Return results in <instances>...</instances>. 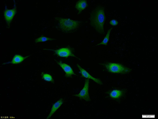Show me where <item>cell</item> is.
<instances>
[{
    "label": "cell",
    "mask_w": 158,
    "mask_h": 119,
    "mask_svg": "<svg viewBox=\"0 0 158 119\" xmlns=\"http://www.w3.org/2000/svg\"><path fill=\"white\" fill-rule=\"evenodd\" d=\"M105 21V15L104 9L99 7L93 14L91 23L94 29L99 33H102L104 31V25Z\"/></svg>",
    "instance_id": "6da1fadb"
},
{
    "label": "cell",
    "mask_w": 158,
    "mask_h": 119,
    "mask_svg": "<svg viewBox=\"0 0 158 119\" xmlns=\"http://www.w3.org/2000/svg\"><path fill=\"white\" fill-rule=\"evenodd\" d=\"M77 66L78 68L79 69V70H80V74H81V75L83 77H84V78H86V79H90L92 80H93L94 81L97 83L98 84H102V82H101V81H100L99 79H96V78H94V77L92 76L88 72H87L85 70L83 69L79 64H77Z\"/></svg>",
    "instance_id": "52a82bcc"
},
{
    "label": "cell",
    "mask_w": 158,
    "mask_h": 119,
    "mask_svg": "<svg viewBox=\"0 0 158 119\" xmlns=\"http://www.w3.org/2000/svg\"><path fill=\"white\" fill-rule=\"evenodd\" d=\"M14 7L12 9H8L6 7V6L4 13L5 19L6 21V23L7 24L8 27H9L15 15L16 12H17L16 3H15V1H14Z\"/></svg>",
    "instance_id": "277c9868"
},
{
    "label": "cell",
    "mask_w": 158,
    "mask_h": 119,
    "mask_svg": "<svg viewBox=\"0 0 158 119\" xmlns=\"http://www.w3.org/2000/svg\"><path fill=\"white\" fill-rule=\"evenodd\" d=\"M89 79H87L85 80V83L83 88L81 90L80 93L78 94L75 95L76 97H78L82 100H85L86 101H89L90 100L89 97Z\"/></svg>",
    "instance_id": "5b68a950"
},
{
    "label": "cell",
    "mask_w": 158,
    "mask_h": 119,
    "mask_svg": "<svg viewBox=\"0 0 158 119\" xmlns=\"http://www.w3.org/2000/svg\"><path fill=\"white\" fill-rule=\"evenodd\" d=\"M59 27L62 31L71 32L76 30L80 25V22L77 20L66 18H58Z\"/></svg>",
    "instance_id": "7a4b0ae2"
},
{
    "label": "cell",
    "mask_w": 158,
    "mask_h": 119,
    "mask_svg": "<svg viewBox=\"0 0 158 119\" xmlns=\"http://www.w3.org/2000/svg\"><path fill=\"white\" fill-rule=\"evenodd\" d=\"M53 39L51 38L47 37H40L37 38L35 40V43L44 42L52 40Z\"/></svg>",
    "instance_id": "9a60e30c"
},
{
    "label": "cell",
    "mask_w": 158,
    "mask_h": 119,
    "mask_svg": "<svg viewBox=\"0 0 158 119\" xmlns=\"http://www.w3.org/2000/svg\"><path fill=\"white\" fill-rule=\"evenodd\" d=\"M87 6V2L85 0H81L76 3V8L79 12L83 11Z\"/></svg>",
    "instance_id": "8fae6325"
},
{
    "label": "cell",
    "mask_w": 158,
    "mask_h": 119,
    "mask_svg": "<svg viewBox=\"0 0 158 119\" xmlns=\"http://www.w3.org/2000/svg\"><path fill=\"white\" fill-rule=\"evenodd\" d=\"M55 54L61 57H76L72 50L68 48H63L54 51Z\"/></svg>",
    "instance_id": "8992f818"
},
{
    "label": "cell",
    "mask_w": 158,
    "mask_h": 119,
    "mask_svg": "<svg viewBox=\"0 0 158 119\" xmlns=\"http://www.w3.org/2000/svg\"><path fill=\"white\" fill-rule=\"evenodd\" d=\"M112 28H111L110 30L108 31L107 32V35H106V36L103 39V41L101 42L100 43L98 44L97 45H106L108 44V42L109 41V40H110V33H111V31H112Z\"/></svg>",
    "instance_id": "4fadbf2b"
},
{
    "label": "cell",
    "mask_w": 158,
    "mask_h": 119,
    "mask_svg": "<svg viewBox=\"0 0 158 119\" xmlns=\"http://www.w3.org/2000/svg\"><path fill=\"white\" fill-rule=\"evenodd\" d=\"M57 63L61 67V69H63L64 72L66 73L65 77H67V78H69V77H71V76L76 75L74 73L73 69L71 68V66H69L68 64L62 63L61 62H58Z\"/></svg>",
    "instance_id": "ba28073f"
},
{
    "label": "cell",
    "mask_w": 158,
    "mask_h": 119,
    "mask_svg": "<svg viewBox=\"0 0 158 119\" xmlns=\"http://www.w3.org/2000/svg\"><path fill=\"white\" fill-rule=\"evenodd\" d=\"M123 92L120 90L115 89L112 91L110 93V96L112 99H119L123 96Z\"/></svg>",
    "instance_id": "7c38bea8"
},
{
    "label": "cell",
    "mask_w": 158,
    "mask_h": 119,
    "mask_svg": "<svg viewBox=\"0 0 158 119\" xmlns=\"http://www.w3.org/2000/svg\"><path fill=\"white\" fill-rule=\"evenodd\" d=\"M110 24L113 26H116V25H118V22L116 19H112L110 21Z\"/></svg>",
    "instance_id": "2e32d148"
},
{
    "label": "cell",
    "mask_w": 158,
    "mask_h": 119,
    "mask_svg": "<svg viewBox=\"0 0 158 119\" xmlns=\"http://www.w3.org/2000/svg\"><path fill=\"white\" fill-rule=\"evenodd\" d=\"M29 56H30L23 57L21 56V55H19V54H16L14 57L11 62H9L8 63H9L12 64H19V63H22L26 58H28Z\"/></svg>",
    "instance_id": "30bf717a"
},
{
    "label": "cell",
    "mask_w": 158,
    "mask_h": 119,
    "mask_svg": "<svg viewBox=\"0 0 158 119\" xmlns=\"http://www.w3.org/2000/svg\"><path fill=\"white\" fill-rule=\"evenodd\" d=\"M42 78L44 80L47 82H52V83L54 82L53 78L49 74L42 73Z\"/></svg>",
    "instance_id": "5bb4252c"
},
{
    "label": "cell",
    "mask_w": 158,
    "mask_h": 119,
    "mask_svg": "<svg viewBox=\"0 0 158 119\" xmlns=\"http://www.w3.org/2000/svg\"><path fill=\"white\" fill-rule=\"evenodd\" d=\"M63 103V101L62 99H60V100L56 101V102L53 104V106H52L49 114L48 117H47V119H48L51 118V117L53 116V114L55 113V112L61 107Z\"/></svg>",
    "instance_id": "9c48e42d"
},
{
    "label": "cell",
    "mask_w": 158,
    "mask_h": 119,
    "mask_svg": "<svg viewBox=\"0 0 158 119\" xmlns=\"http://www.w3.org/2000/svg\"><path fill=\"white\" fill-rule=\"evenodd\" d=\"M109 72L113 74H125L130 72L131 69L119 63H109L106 65Z\"/></svg>",
    "instance_id": "3957f363"
}]
</instances>
